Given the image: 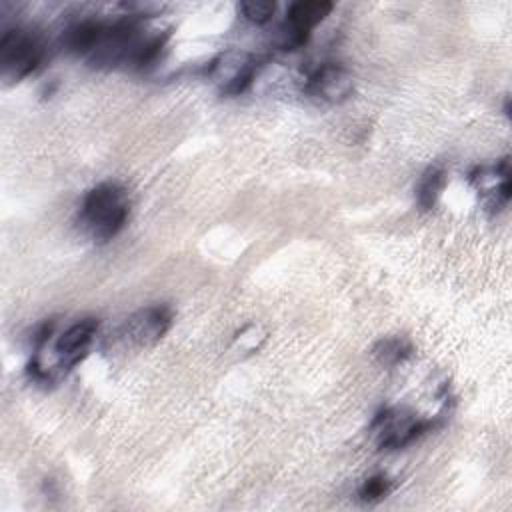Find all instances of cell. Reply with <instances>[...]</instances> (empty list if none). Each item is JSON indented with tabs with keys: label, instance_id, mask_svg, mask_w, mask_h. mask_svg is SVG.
Here are the masks:
<instances>
[{
	"label": "cell",
	"instance_id": "obj_6",
	"mask_svg": "<svg viewBox=\"0 0 512 512\" xmlns=\"http://www.w3.org/2000/svg\"><path fill=\"white\" fill-rule=\"evenodd\" d=\"M172 312L164 304H152L136 310L122 328V336L126 342L138 348H148L156 344L170 328Z\"/></svg>",
	"mask_w": 512,
	"mask_h": 512
},
{
	"label": "cell",
	"instance_id": "obj_9",
	"mask_svg": "<svg viewBox=\"0 0 512 512\" xmlns=\"http://www.w3.org/2000/svg\"><path fill=\"white\" fill-rule=\"evenodd\" d=\"M352 74L340 64H322L306 80V92L322 102L338 104L352 94Z\"/></svg>",
	"mask_w": 512,
	"mask_h": 512
},
{
	"label": "cell",
	"instance_id": "obj_12",
	"mask_svg": "<svg viewBox=\"0 0 512 512\" xmlns=\"http://www.w3.org/2000/svg\"><path fill=\"white\" fill-rule=\"evenodd\" d=\"M374 354L382 366H396L412 354V346L402 338H388L378 342Z\"/></svg>",
	"mask_w": 512,
	"mask_h": 512
},
{
	"label": "cell",
	"instance_id": "obj_2",
	"mask_svg": "<svg viewBox=\"0 0 512 512\" xmlns=\"http://www.w3.org/2000/svg\"><path fill=\"white\" fill-rule=\"evenodd\" d=\"M130 198L118 182H102L88 190L80 206V224L94 242L112 240L126 224Z\"/></svg>",
	"mask_w": 512,
	"mask_h": 512
},
{
	"label": "cell",
	"instance_id": "obj_13",
	"mask_svg": "<svg viewBox=\"0 0 512 512\" xmlns=\"http://www.w3.org/2000/svg\"><path fill=\"white\" fill-rule=\"evenodd\" d=\"M238 8L242 16L252 24H266L276 12V4L266 0H248V2H242Z\"/></svg>",
	"mask_w": 512,
	"mask_h": 512
},
{
	"label": "cell",
	"instance_id": "obj_4",
	"mask_svg": "<svg viewBox=\"0 0 512 512\" xmlns=\"http://www.w3.org/2000/svg\"><path fill=\"white\" fill-rule=\"evenodd\" d=\"M98 320L96 318H82L70 324L54 342L52 346V364H50V378L54 372L64 374L74 368L86 354L96 336Z\"/></svg>",
	"mask_w": 512,
	"mask_h": 512
},
{
	"label": "cell",
	"instance_id": "obj_7",
	"mask_svg": "<svg viewBox=\"0 0 512 512\" xmlns=\"http://www.w3.org/2000/svg\"><path fill=\"white\" fill-rule=\"evenodd\" d=\"M210 76L222 94H242L256 76V62L248 52L230 50L212 62Z\"/></svg>",
	"mask_w": 512,
	"mask_h": 512
},
{
	"label": "cell",
	"instance_id": "obj_10",
	"mask_svg": "<svg viewBox=\"0 0 512 512\" xmlns=\"http://www.w3.org/2000/svg\"><path fill=\"white\" fill-rule=\"evenodd\" d=\"M332 10V2L324 0H308V2H294L286 14V44H300L306 34L318 26Z\"/></svg>",
	"mask_w": 512,
	"mask_h": 512
},
{
	"label": "cell",
	"instance_id": "obj_3",
	"mask_svg": "<svg viewBox=\"0 0 512 512\" xmlns=\"http://www.w3.org/2000/svg\"><path fill=\"white\" fill-rule=\"evenodd\" d=\"M44 60V44L26 28H10L0 40V68L6 82H18L32 74Z\"/></svg>",
	"mask_w": 512,
	"mask_h": 512
},
{
	"label": "cell",
	"instance_id": "obj_5",
	"mask_svg": "<svg viewBox=\"0 0 512 512\" xmlns=\"http://www.w3.org/2000/svg\"><path fill=\"white\" fill-rule=\"evenodd\" d=\"M372 428L376 432L380 448L396 450L416 440L428 428V422L416 418L402 408H388L376 416Z\"/></svg>",
	"mask_w": 512,
	"mask_h": 512
},
{
	"label": "cell",
	"instance_id": "obj_1",
	"mask_svg": "<svg viewBox=\"0 0 512 512\" xmlns=\"http://www.w3.org/2000/svg\"><path fill=\"white\" fill-rule=\"evenodd\" d=\"M72 52L86 56L94 66H144L160 50L162 40L144 34L130 22L100 24L82 22L72 26L64 36Z\"/></svg>",
	"mask_w": 512,
	"mask_h": 512
},
{
	"label": "cell",
	"instance_id": "obj_15",
	"mask_svg": "<svg viewBox=\"0 0 512 512\" xmlns=\"http://www.w3.org/2000/svg\"><path fill=\"white\" fill-rule=\"evenodd\" d=\"M264 338H266V334L260 330V326L248 324L234 336V344H238L240 350H258L260 344L264 342Z\"/></svg>",
	"mask_w": 512,
	"mask_h": 512
},
{
	"label": "cell",
	"instance_id": "obj_8",
	"mask_svg": "<svg viewBox=\"0 0 512 512\" xmlns=\"http://www.w3.org/2000/svg\"><path fill=\"white\" fill-rule=\"evenodd\" d=\"M470 182H472L474 190L478 192L480 202L488 210L498 212L510 200V166H508V160L502 158L496 164L478 166L470 174Z\"/></svg>",
	"mask_w": 512,
	"mask_h": 512
},
{
	"label": "cell",
	"instance_id": "obj_11",
	"mask_svg": "<svg viewBox=\"0 0 512 512\" xmlns=\"http://www.w3.org/2000/svg\"><path fill=\"white\" fill-rule=\"evenodd\" d=\"M446 184V174L442 168L438 166H430L418 180V186H416V200H418V206L422 210H430L436 200L440 198V192Z\"/></svg>",
	"mask_w": 512,
	"mask_h": 512
},
{
	"label": "cell",
	"instance_id": "obj_14",
	"mask_svg": "<svg viewBox=\"0 0 512 512\" xmlns=\"http://www.w3.org/2000/svg\"><path fill=\"white\" fill-rule=\"evenodd\" d=\"M390 490H392V486H390L386 476H372V478L364 480V484L358 490V496L364 502H376V500L386 498V494Z\"/></svg>",
	"mask_w": 512,
	"mask_h": 512
}]
</instances>
